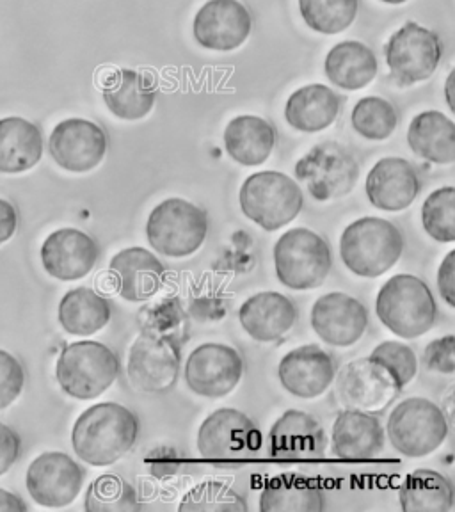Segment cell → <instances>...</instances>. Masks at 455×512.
<instances>
[{
    "label": "cell",
    "instance_id": "obj_13",
    "mask_svg": "<svg viewBox=\"0 0 455 512\" xmlns=\"http://www.w3.org/2000/svg\"><path fill=\"white\" fill-rule=\"evenodd\" d=\"M198 450L212 461L251 457L260 450L262 434L239 409L221 408L205 418L198 431Z\"/></svg>",
    "mask_w": 455,
    "mask_h": 512
},
{
    "label": "cell",
    "instance_id": "obj_30",
    "mask_svg": "<svg viewBox=\"0 0 455 512\" xmlns=\"http://www.w3.org/2000/svg\"><path fill=\"white\" fill-rule=\"evenodd\" d=\"M409 148L432 164H454L455 123L440 111L416 114L408 130Z\"/></svg>",
    "mask_w": 455,
    "mask_h": 512
},
{
    "label": "cell",
    "instance_id": "obj_15",
    "mask_svg": "<svg viewBox=\"0 0 455 512\" xmlns=\"http://www.w3.org/2000/svg\"><path fill=\"white\" fill-rule=\"evenodd\" d=\"M107 146L104 128L82 118L57 123L48 139L50 157L70 173H89L98 168L104 162Z\"/></svg>",
    "mask_w": 455,
    "mask_h": 512
},
{
    "label": "cell",
    "instance_id": "obj_43",
    "mask_svg": "<svg viewBox=\"0 0 455 512\" xmlns=\"http://www.w3.org/2000/svg\"><path fill=\"white\" fill-rule=\"evenodd\" d=\"M22 452V441L11 427L0 422V477L8 473Z\"/></svg>",
    "mask_w": 455,
    "mask_h": 512
},
{
    "label": "cell",
    "instance_id": "obj_35",
    "mask_svg": "<svg viewBox=\"0 0 455 512\" xmlns=\"http://www.w3.org/2000/svg\"><path fill=\"white\" fill-rule=\"evenodd\" d=\"M360 9V0H299L306 25L320 34H340L349 29Z\"/></svg>",
    "mask_w": 455,
    "mask_h": 512
},
{
    "label": "cell",
    "instance_id": "obj_31",
    "mask_svg": "<svg viewBox=\"0 0 455 512\" xmlns=\"http://www.w3.org/2000/svg\"><path fill=\"white\" fill-rule=\"evenodd\" d=\"M376 54L361 41H342L329 50L324 70L331 84L347 91L367 88L377 75Z\"/></svg>",
    "mask_w": 455,
    "mask_h": 512
},
{
    "label": "cell",
    "instance_id": "obj_38",
    "mask_svg": "<svg viewBox=\"0 0 455 512\" xmlns=\"http://www.w3.org/2000/svg\"><path fill=\"white\" fill-rule=\"evenodd\" d=\"M182 512H246L248 504L228 484L207 480L192 488L178 507Z\"/></svg>",
    "mask_w": 455,
    "mask_h": 512
},
{
    "label": "cell",
    "instance_id": "obj_24",
    "mask_svg": "<svg viewBox=\"0 0 455 512\" xmlns=\"http://www.w3.org/2000/svg\"><path fill=\"white\" fill-rule=\"evenodd\" d=\"M296 304L280 292H258L240 306L239 320L256 342H276L294 328Z\"/></svg>",
    "mask_w": 455,
    "mask_h": 512
},
{
    "label": "cell",
    "instance_id": "obj_11",
    "mask_svg": "<svg viewBox=\"0 0 455 512\" xmlns=\"http://www.w3.org/2000/svg\"><path fill=\"white\" fill-rule=\"evenodd\" d=\"M336 397L345 409L377 415L402 392L392 374L370 356L352 360L335 376Z\"/></svg>",
    "mask_w": 455,
    "mask_h": 512
},
{
    "label": "cell",
    "instance_id": "obj_16",
    "mask_svg": "<svg viewBox=\"0 0 455 512\" xmlns=\"http://www.w3.org/2000/svg\"><path fill=\"white\" fill-rule=\"evenodd\" d=\"M84 484V470L64 452H43L32 461L25 486L41 507L61 509L73 504Z\"/></svg>",
    "mask_w": 455,
    "mask_h": 512
},
{
    "label": "cell",
    "instance_id": "obj_25",
    "mask_svg": "<svg viewBox=\"0 0 455 512\" xmlns=\"http://www.w3.org/2000/svg\"><path fill=\"white\" fill-rule=\"evenodd\" d=\"M102 95L107 109L120 120L146 118L157 102V86L148 73L121 68L104 80Z\"/></svg>",
    "mask_w": 455,
    "mask_h": 512
},
{
    "label": "cell",
    "instance_id": "obj_9",
    "mask_svg": "<svg viewBox=\"0 0 455 512\" xmlns=\"http://www.w3.org/2000/svg\"><path fill=\"white\" fill-rule=\"evenodd\" d=\"M296 176L315 200H338L354 189L360 166L344 146L320 143L297 162Z\"/></svg>",
    "mask_w": 455,
    "mask_h": 512
},
{
    "label": "cell",
    "instance_id": "obj_28",
    "mask_svg": "<svg viewBox=\"0 0 455 512\" xmlns=\"http://www.w3.org/2000/svg\"><path fill=\"white\" fill-rule=\"evenodd\" d=\"M274 146L276 130L260 116L242 114L224 128V148L242 166H262L271 157Z\"/></svg>",
    "mask_w": 455,
    "mask_h": 512
},
{
    "label": "cell",
    "instance_id": "obj_5",
    "mask_svg": "<svg viewBox=\"0 0 455 512\" xmlns=\"http://www.w3.org/2000/svg\"><path fill=\"white\" fill-rule=\"evenodd\" d=\"M242 214L265 232L292 223L303 210L301 185L280 171H260L249 176L239 192Z\"/></svg>",
    "mask_w": 455,
    "mask_h": 512
},
{
    "label": "cell",
    "instance_id": "obj_2",
    "mask_svg": "<svg viewBox=\"0 0 455 512\" xmlns=\"http://www.w3.org/2000/svg\"><path fill=\"white\" fill-rule=\"evenodd\" d=\"M404 237L395 224L381 217H361L349 224L340 239L345 267L361 278H379L397 264Z\"/></svg>",
    "mask_w": 455,
    "mask_h": 512
},
{
    "label": "cell",
    "instance_id": "obj_29",
    "mask_svg": "<svg viewBox=\"0 0 455 512\" xmlns=\"http://www.w3.org/2000/svg\"><path fill=\"white\" fill-rule=\"evenodd\" d=\"M340 112V98L324 84H308L288 96L285 120L292 128L306 134L322 132L335 123Z\"/></svg>",
    "mask_w": 455,
    "mask_h": 512
},
{
    "label": "cell",
    "instance_id": "obj_1",
    "mask_svg": "<svg viewBox=\"0 0 455 512\" xmlns=\"http://www.w3.org/2000/svg\"><path fill=\"white\" fill-rule=\"evenodd\" d=\"M139 420L130 409L102 402L86 409L73 425L75 454L91 466H111L136 445Z\"/></svg>",
    "mask_w": 455,
    "mask_h": 512
},
{
    "label": "cell",
    "instance_id": "obj_36",
    "mask_svg": "<svg viewBox=\"0 0 455 512\" xmlns=\"http://www.w3.org/2000/svg\"><path fill=\"white\" fill-rule=\"evenodd\" d=\"M352 127L368 141H384L399 125V114L381 96H365L352 111Z\"/></svg>",
    "mask_w": 455,
    "mask_h": 512
},
{
    "label": "cell",
    "instance_id": "obj_34",
    "mask_svg": "<svg viewBox=\"0 0 455 512\" xmlns=\"http://www.w3.org/2000/svg\"><path fill=\"white\" fill-rule=\"evenodd\" d=\"M404 512H448L454 507L452 482L434 470L409 473L399 493Z\"/></svg>",
    "mask_w": 455,
    "mask_h": 512
},
{
    "label": "cell",
    "instance_id": "obj_21",
    "mask_svg": "<svg viewBox=\"0 0 455 512\" xmlns=\"http://www.w3.org/2000/svg\"><path fill=\"white\" fill-rule=\"evenodd\" d=\"M368 200L384 212H400L420 194V178L413 164L400 157H384L370 169L365 184Z\"/></svg>",
    "mask_w": 455,
    "mask_h": 512
},
{
    "label": "cell",
    "instance_id": "obj_39",
    "mask_svg": "<svg viewBox=\"0 0 455 512\" xmlns=\"http://www.w3.org/2000/svg\"><path fill=\"white\" fill-rule=\"evenodd\" d=\"M422 223L431 239L441 244L455 240V189L441 187L427 196L422 207Z\"/></svg>",
    "mask_w": 455,
    "mask_h": 512
},
{
    "label": "cell",
    "instance_id": "obj_26",
    "mask_svg": "<svg viewBox=\"0 0 455 512\" xmlns=\"http://www.w3.org/2000/svg\"><path fill=\"white\" fill-rule=\"evenodd\" d=\"M331 443L335 456L340 459H374L383 452V425L376 415L345 409L344 413L336 416Z\"/></svg>",
    "mask_w": 455,
    "mask_h": 512
},
{
    "label": "cell",
    "instance_id": "obj_37",
    "mask_svg": "<svg viewBox=\"0 0 455 512\" xmlns=\"http://www.w3.org/2000/svg\"><path fill=\"white\" fill-rule=\"evenodd\" d=\"M84 509L89 512L139 511L136 489L118 475H102L86 491Z\"/></svg>",
    "mask_w": 455,
    "mask_h": 512
},
{
    "label": "cell",
    "instance_id": "obj_7",
    "mask_svg": "<svg viewBox=\"0 0 455 512\" xmlns=\"http://www.w3.org/2000/svg\"><path fill=\"white\" fill-rule=\"evenodd\" d=\"M333 258L326 240L308 228L283 233L274 246L276 276L292 290H312L324 285Z\"/></svg>",
    "mask_w": 455,
    "mask_h": 512
},
{
    "label": "cell",
    "instance_id": "obj_22",
    "mask_svg": "<svg viewBox=\"0 0 455 512\" xmlns=\"http://www.w3.org/2000/svg\"><path fill=\"white\" fill-rule=\"evenodd\" d=\"M269 445L280 459H317L326 452L328 440L317 418L301 409H288L269 432Z\"/></svg>",
    "mask_w": 455,
    "mask_h": 512
},
{
    "label": "cell",
    "instance_id": "obj_41",
    "mask_svg": "<svg viewBox=\"0 0 455 512\" xmlns=\"http://www.w3.org/2000/svg\"><path fill=\"white\" fill-rule=\"evenodd\" d=\"M25 386V370L13 354L0 349V409H6L15 402Z\"/></svg>",
    "mask_w": 455,
    "mask_h": 512
},
{
    "label": "cell",
    "instance_id": "obj_20",
    "mask_svg": "<svg viewBox=\"0 0 455 512\" xmlns=\"http://www.w3.org/2000/svg\"><path fill=\"white\" fill-rule=\"evenodd\" d=\"M278 376L283 388L297 399H317L335 381L336 363L319 345H303L281 358Z\"/></svg>",
    "mask_w": 455,
    "mask_h": 512
},
{
    "label": "cell",
    "instance_id": "obj_10",
    "mask_svg": "<svg viewBox=\"0 0 455 512\" xmlns=\"http://www.w3.org/2000/svg\"><path fill=\"white\" fill-rule=\"evenodd\" d=\"M180 347L173 338L143 331L128 351L127 377L137 392L166 393L180 374Z\"/></svg>",
    "mask_w": 455,
    "mask_h": 512
},
{
    "label": "cell",
    "instance_id": "obj_3",
    "mask_svg": "<svg viewBox=\"0 0 455 512\" xmlns=\"http://www.w3.org/2000/svg\"><path fill=\"white\" fill-rule=\"evenodd\" d=\"M376 313L393 335L413 340L431 331L438 306L424 281L411 274H397L379 290Z\"/></svg>",
    "mask_w": 455,
    "mask_h": 512
},
{
    "label": "cell",
    "instance_id": "obj_44",
    "mask_svg": "<svg viewBox=\"0 0 455 512\" xmlns=\"http://www.w3.org/2000/svg\"><path fill=\"white\" fill-rule=\"evenodd\" d=\"M438 288L445 303L455 306V251H450L438 269Z\"/></svg>",
    "mask_w": 455,
    "mask_h": 512
},
{
    "label": "cell",
    "instance_id": "obj_18",
    "mask_svg": "<svg viewBox=\"0 0 455 512\" xmlns=\"http://www.w3.org/2000/svg\"><path fill=\"white\" fill-rule=\"evenodd\" d=\"M312 328L322 342L333 347H351L368 328L367 308L342 292H329L313 304Z\"/></svg>",
    "mask_w": 455,
    "mask_h": 512
},
{
    "label": "cell",
    "instance_id": "obj_45",
    "mask_svg": "<svg viewBox=\"0 0 455 512\" xmlns=\"http://www.w3.org/2000/svg\"><path fill=\"white\" fill-rule=\"evenodd\" d=\"M18 212L11 201L0 198V244L8 242L16 232Z\"/></svg>",
    "mask_w": 455,
    "mask_h": 512
},
{
    "label": "cell",
    "instance_id": "obj_12",
    "mask_svg": "<svg viewBox=\"0 0 455 512\" xmlns=\"http://www.w3.org/2000/svg\"><path fill=\"white\" fill-rule=\"evenodd\" d=\"M384 56L393 79L402 86H413L431 79L443 56V45L436 32L408 22L386 43Z\"/></svg>",
    "mask_w": 455,
    "mask_h": 512
},
{
    "label": "cell",
    "instance_id": "obj_17",
    "mask_svg": "<svg viewBox=\"0 0 455 512\" xmlns=\"http://www.w3.org/2000/svg\"><path fill=\"white\" fill-rule=\"evenodd\" d=\"M251 25L248 8L239 0H208L194 16L192 32L201 47L232 52L246 43Z\"/></svg>",
    "mask_w": 455,
    "mask_h": 512
},
{
    "label": "cell",
    "instance_id": "obj_48",
    "mask_svg": "<svg viewBox=\"0 0 455 512\" xmlns=\"http://www.w3.org/2000/svg\"><path fill=\"white\" fill-rule=\"evenodd\" d=\"M386 4H393V6H399V4H404V2H408V0H383Z\"/></svg>",
    "mask_w": 455,
    "mask_h": 512
},
{
    "label": "cell",
    "instance_id": "obj_47",
    "mask_svg": "<svg viewBox=\"0 0 455 512\" xmlns=\"http://www.w3.org/2000/svg\"><path fill=\"white\" fill-rule=\"evenodd\" d=\"M452 89H454V70L448 75L447 84H445V98H447L448 107L450 111H455L454 95H452Z\"/></svg>",
    "mask_w": 455,
    "mask_h": 512
},
{
    "label": "cell",
    "instance_id": "obj_33",
    "mask_svg": "<svg viewBox=\"0 0 455 512\" xmlns=\"http://www.w3.org/2000/svg\"><path fill=\"white\" fill-rule=\"evenodd\" d=\"M262 512L324 511V496L310 479L297 475H280L269 480L260 495Z\"/></svg>",
    "mask_w": 455,
    "mask_h": 512
},
{
    "label": "cell",
    "instance_id": "obj_14",
    "mask_svg": "<svg viewBox=\"0 0 455 512\" xmlns=\"http://www.w3.org/2000/svg\"><path fill=\"white\" fill-rule=\"evenodd\" d=\"M244 361L237 349L224 344H203L185 363V383L205 399H223L239 386Z\"/></svg>",
    "mask_w": 455,
    "mask_h": 512
},
{
    "label": "cell",
    "instance_id": "obj_23",
    "mask_svg": "<svg viewBox=\"0 0 455 512\" xmlns=\"http://www.w3.org/2000/svg\"><path fill=\"white\" fill-rule=\"evenodd\" d=\"M109 271L125 301L143 303L159 292L166 269L152 251L127 248L112 256Z\"/></svg>",
    "mask_w": 455,
    "mask_h": 512
},
{
    "label": "cell",
    "instance_id": "obj_19",
    "mask_svg": "<svg viewBox=\"0 0 455 512\" xmlns=\"http://www.w3.org/2000/svg\"><path fill=\"white\" fill-rule=\"evenodd\" d=\"M43 269L59 281L86 278L95 269L100 248L88 233L77 228H61L50 233L41 246Z\"/></svg>",
    "mask_w": 455,
    "mask_h": 512
},
{
    "label": "cell",
    "instance_id": "obj_40",
    "mask_svg": "<svg viewBox=\"0 0 455 512\" xmlns=\"http://www.w3.org/2000/svg\"><path fill=\"white\" fill-rule=\"evenodd\" d=\"M370 358L381 363L392 374L400 390L411 383L418 374V358L415 351L402 342L386 340L383 344L377 345Z\"/></svg>",
    "mask_w": 455,
    "mask_h": 512
},
{
    "label": "cell",
    "instance_id": "obj_4",
    "mask_svg": "<svg viewBox=\"0 0 455 512\" xmlns=\"http://www.w3.org/2000/svg\"><path fill=\"white\" fill-rule=\"evenodd\" d=\"M118 376L120 360L116 352L100 342H73L57 358V383L72 399H96L111 388Z\"/></svg>",
    "mask_w": 455,
    "mask_h": 512
},
{
    "label": "cell",
    "instance_id": "obj_46",
    "mask_svg": "<svg viewBox=\"0 0 455 512\" xmlns=\"http://www.w3.org/2000/svg\"><path fill=\"white\" fill-rule=\"evenodd\" d=\"M27 509L29 507L20 496L0 488V512H25Z\"/></svg>",
    "mask_w": 455,
    "mask_h": 512
},
{
    "label": "cell",
    "instance_id": "obj_8",
    "mask_svg": "<svg viewBox=\"0 0 455 512\" xmlns=\"http://www.w3.org/2000/svg\"><path fill=\"white\" fill-rule=\"evenodd\" d=\"M386 432L393 448L402 456L411 459L431 456L447 440V416L432 400L411 397L395 406Z\"/></svg>",
    "mask_w": 455,
    "mask_h": 512
},
{
    "label": "cell",
    "instance_id": "obj_6",
    "mask_svg": "<svg viewBox=\"0 0 455 512\" xmlns=\"http://www.w3.org/2000/svg\"><path fill=\"white\" fill-rule=\"evenodd\" d=\"M207 232V212L184 198L162 201L150 212L146 223L150 246L169 258H185L200 251Z\"/></svg>",
    "mask_w": 455,
    "mask_h": 512
},
{
    "label": "cell",
    "instance_id": "obj_42",
    "mask_svg": "<svg viewBox=\"0 0 455 512\" xmlns=\"http://www.w3.org/2000/svg\"><path fill=\"white\" fill-rule=\"evenodd\" d=\"M424 365L432 372L448 374L452 376L455 372V338L454 335L443 336L432 340L431 344L425 347Z\"/></svg>",
    "mask_w": 455,
    "mask_h": 512
},
{
    "label": "cell",
    "instance_id": "obj_27",
    "mask_svg": "<svg viewBox=\"0 0 455 512\" xmlns=\"http://www.w3.org/2000/svg\"><path fill=\"white\" fill-rule=\"evenodd\" d=\"M43 134L32 121L9 116L0 120V173L20 175L40 164Z\"/></svg>",
    "mask_w": 455,
    "mask_h": 512
},
{
    "label": "cell",
    "instance_id": "obj_32",
    "mask_svg": "<svg viewBox=\"0 0 455 512\" xmlns=\"http://www.w3.org/2000/svg\"><path fill=\"white\" fill-rule=\"evenodd\" d=\"M59 324L73 336H91L111 320V304L93 288H73L59 303Z\"/></svg>",
    "mask_w": 455,
    "mask_h": 512
}]
</instances>
